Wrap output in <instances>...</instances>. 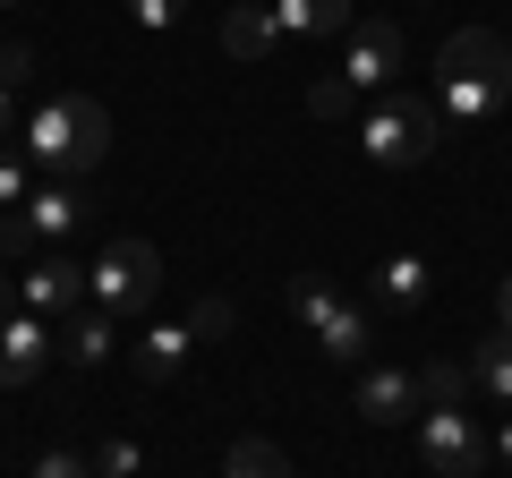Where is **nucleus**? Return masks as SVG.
I'll return each mask as SVG.
<instances>
[{"label":"nucleus","mask_w":512,"mask_h":478,"mask_svg":"<svg viewBox=\"0 0 512 478\" xmlns=\"http://www.w3.org/2000/svg\"><path fill=\"white\" fill-rule=\"evenodd\" d=\"M436 120L444 129H495L512 103V43L487 35V26H461V35H444L436 52Z\"/></svg>","instance_id":"nucleus-1"},{"label":"nucleus","mask_w":512,"mask_h":478,"mask_svg":"<svg viewBox=\"0 0 512 478\" xmlns=\"http://www.w3.org/2000/svg\"><path fill=\"white\" fill-rule=\"evenodd\" d=\"M18 154L43 171V180H77V171L111 163V111L94 94H43L18 120Z\"/></svg>","instance_id":"nucleus-2"},{"label":"nucleus","mask_w":512,"mask_h":478,"mask_svg":"<svg viewBox=\"0 0 512 478\" xmlns=\"http://www.w3.org/2000/svg\"><path fill=\"white\" fill-rule=\"evenodd\" d=\"M393 69H402V26L393 18L350 26V52L308 86V111L316 120H350V111H367L376 94H393Z\"/></svg>","instance_id":"nucleus-3"},{"label":"nucleus","mask_w":512,"mask_h":478,"mask_svg":"<svg viewBox=\"0 0 512 478\" xmlns=\"http://www.w3.org/2000/svg\"><path fill=\"white\" fill-rule=\"evenodd\" d=\"M436 146H444V120H436L427 94H376L359 111V154L376 171H419Z\"/></svg>","instance_id":"nucleus-4"},{"label":"nucleus","mask_w":512,"mask_h":478,"mask_svg":"<svg viewBox=\"0 0 512 478\" xmlns=\"http://www.w3.org/2000/svg\"><path fill=\"white\" fill-rule=\"evenodd\" d=\"M154 299H163V257H154L146 239H111L103 257L86 265V308H103V316H146Z\"/></svg>","instance_id":"nucleus-5"},{"label":"nucleus","mask_w":512,"mask_h":478,"mask_svg":"<svg viewBox=\"0 0 512 478\" xmlns=\"http://www.w3.org/2000/svg\"><path fill=\"white\" fill-rule=\"evenodd\" d=\"M291 316L316 333V350H325V359H342V368H359L367 350H376V316L350 308V299L333 291V282H316V274L291 282Z\"/></svg>","instance_id":"nucleus-6"},{"label":"nucleus","mask_w":512,"mask_h":478,"mask_svg":"<svg viewBox=\"0 0 512 478\" xmlns=\"http://www.w3.org/2000/svg\"><path fill=\"white\" fill-rule=\"evenodd\" d=\"M86 222H94V205L77 197V188L52 180V188H35L18 214H0V257H18V265H26V257H43V248H69Z\"/></svg>","instance_id":"nucleus-7"},{"label":"nucleus","mask_w":512,"mask_h":478,"mask_svg":"<svg viewBox=\"0 0 512 478\" xmlns=\"http://www.w3.org/2000/svg\"><path fill=\"white\" fill-rule=\"evenodd\" d=\"M419 461H427V478H478V470H487L478 410L470 402H427L419 410Z\"/></svg>","instance_id":"nucleus-8"},{"label":"nucleus","mask_w":512,"mask_h":478,"mask_svg":"<svg viewBox=\"0 0 512 478\" xmlns=\"http://www.w3.org/2000/svg\"><path fill=\"white\" fill-rule=\"evenodd\" d=\"M9 299H18V308H35L43 325H60V316L86 308V265H77L69 248H43V257H26L18 274H9Z\"/></svg>","instance_id":"nucleus-9"},{"label":"nucleus","mask_w":512,"mask_h":478,"mask_svg":"<svg viewBox=\"0 0 512 478\" xmlns=\"http://www.w3.org/2000/svg\"><path fill=\"white\" fill-rule=\"evenodd\" d=\"M52 350H60V333L43 325L35 308H0V385H35L43 368H52Z\"/></svg>","instance_id":"nucleus-10"},{"label":"nucleus","mask_w":512,"mask_h":478,"mask_svg":"<svg viewBox=\"0 0 512 478\" xmlns=\"http://www.w3.org/2000/svg\"><path fill=\"white\" fill-rule=\"evenodd\" d=\"M367 299H376V308H393V316H419L427 299H436V265L402 248V257H384L376 274H367Z\"/></svg>","instance_id":"nucleus-11"},{"label":"nucleus","mask_w":512,"mask_h":478,"mask_svg":"<svg viewBox=\"0 0 512 478\" xmlns=\"http://www.w3.org/2000/svg\"><path fill=\"white\" fill-rule=\"evenodd\" d=\"M197 359V325L188 316H171V325H154L146 342H128V368H137V385H171V376Z\"/></svg>","instance_id":"nucleus-12"},{"label":"nucleus","mask_w":512,"mask_h":478,"mask_svg":"<svg viewBox=\"0 0 512 478\" xmlns=\"http://www.w3.org/2000/svg\"><path fill=\"white\" fill-rule=\"evenodd\" d=\"M359 419H367V427L419 419V376H402V368H367V376H359Z\"/></svg>","instance_id":"nucleus-13"},{"label":"nucleus","mask_w":512,"mask_h":478,"mask_svg":"<svg viewBox=\"0 0 512 478\" xmlns=\"http://www.w3.org/2000/svg\"><path fill=\"white\" fill-rule=\"evenodd\" d=\"M282 26V43H325V35H350V0H265Z\"/></svg>","instance_id":"nucleus-14"},{"label":"nucleus","mask_w":512,"mask_h":478,"mask_svg":"<svg viewBox=\"0 0 512 478\" xmlns=\"http://www.w3.org/2000/svg\"><path fill=\"white\" fill-rule=\"evenodd\" d=\"M222 52H231V60H265V52H282L274 9H265V0H231V18H222Z\"/></svg>","instance_id":"nucleus-15"},{"label":"nucleus","mask_w":512,"mask_h":478,"mask_svg":"<svg viewBox=\"0 0 512 478\" xmlns=\"http://www.w3.org/2000/svg\"><path fill=\"white\" fill-rule=\"evenodd\" d=\"M60 350H69L77 368H103L111 350H120V316H103V308H77V316H60Z\"/></svg>","instance_id":"nucleus-16"},{"label":"nucleus","mask_w":512,"mask_h":478,"mask_svg":"<svg viewBox=\"0 0 512 478\" xmlns=\"http://www.w3.org/2000/svg\"><path fill=\"white\" fill-rule=\"evenodd\" d=\"M470 385L487 393V402L512 410V333H487V342L470 350Z\"/></svg>","instance_id":"nucleus-17"},{"label":"nucleus","mask_w":512,"mask_h":478,"mask_svg":"<svg viewBox=\"0 0 512 478\" xmlns=\"http://www.w3.org/2000/svg\"><path fill=\"white\" fill-rule=\"evenodd\" d=\"M222 478H299V470H291V453H282V444H265V436H239L231 453H222Z\"/></svg>","instance_id":"nucleus-18"},{"label":"nucleus","mask_w":512,"mask_h":478,"mask_svg":"<svg viewBox=\"0 0 512 478\" xmlns=\"http://www.w3.org/2000/svg\"><path fill=\"white\" fill-rule=\"evenodd\" d=\"M26 77H35V52L26 43H0V137H18V94H26Z\"/></svg>","instance_id":"nucleus-19"},{"label":"nucleus","mask_w":512,"mask_h":478,"mask_svg":"<svg viewBox=\"0 0 512 478\" xmlns=\"http://www.w3.org/2000/svg\"><path fill=\"white\" fill-rule=\"evenodd\" d=\"M26 197H35V163L26 154H0V214H18Z\"/></svg>","instance_id":"nucleus-20"},{"label":"nucleus","mask_w":512,"mask_h":478,"mask_svg":"<svg viewBox=\"0 0 512 478\" xmlns=\"http://www.w3.org/2000/svg\"><path fill=\"white\" fill-rule=\"evenodd\" d=\"M137 461H146V453H137V436H111L103 453H94V478H137Z\"/></svg>","instance_id":"nucleus-21"},{"label":"nucleus","mask_w":512,"mask_h":478,"mask_svg":"<svg viewBox=\"0 0 512 478\" xmlns=\"http://www.w3.org/2000/svg\"><path fill=\"white\" fill-rule=\"evenodd\" d=\"M180 9H188V0H128V18L146 26V35H171V26H180Z\"/></svg>","instance_id":"nucleus-22"},{"label":"nucleus","mask_w":512,"mask_h":478,"mask_svg":"<svg viewBox=\"0 0 512 478\" xmlns=\"http://www.w3.org/2000/svg\"><path fill=\"white\" fill-rule=\"evenodd\" d=\"M35 478H94V461H86V453H43Z\"/></svg>","instance_id":"nucleus-23"},{"label":"nucleus","mask_w":512,"mask_h":478,"mask_svg":"<svg viewBox=\"0 0 512 478\" xmlns=\"http://www.w3.org/2000/svg\"><path fill=\"white\" fill-rule=\"evenodd\" d=\"M188 325H197V342H214V333H222V325H231V308H222V299H205V308H197V316H188Z\"/></svg>","instance_id":"nucleus-24"},{"label":"nucleus","mask_w":512,"mask_h":478,"mask_svg":"<svg viewBox=\"0 0 512 478\" xmlns=\"http://www.w3.org/2000/svg\"><path fill=\"white\" fill-rule=\"evenodd\" d=\"M487 453H495V461L512 470V410H504V427H495V444H487Z\"/></svg>","instance_id":"nucleus-25"},{"label":"nucleus","mask_w":512,"mask_h":478,"mask_svg":"<svg viewBox=\"0 0 512 478\" xmlns=\"http://www.w3.org/2000/svg\"><path fill=\"white\" fill-rule=\"evenodd\" d=\"M495 333H512V274H504V291H495Z\"/></svg>","instance_id":"nucleus-26"},{"label":"nucleus","mask_w":512,"mask_h":478,"mask_svg":"<svg viewBox=\"0 0 512 478\" xmlns=\"http://www.w3.org/2000/svg\"><path fill=\"white\" fill-rule=\"evenodd\" d=\"M0 9H26V0H0Z\"/></svg>","instance_id":"nucleus-27"}]
</instances>
